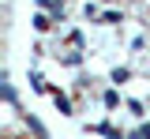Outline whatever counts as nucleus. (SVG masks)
Returning <instances> with one entry per match:
<instances>
[{"mask_svg": "<svg viewBox=\"0 0 150 139\" xmlns=\"http://www.w3.org/2000/svg\"><path fill=\"white\" fill-rule=\"evenodd\" d=\"M53 101H56V109H60V113H64V117H71V101L64 98V94H60V90H53Z\"/></svg>", "mask_w": 150, "mask_h": 139, "instance_id": "nucleus-1", "label": "nucleus"}, {"mask_svg": "<svg viewBox=\"0 0 150 139\" xmlns=\"http://www.w3.org/2000/svg\"><path fill=\"white\" fill-rule=\"evenodd\" d=\"M128 139H146V128H135V132H131Z\"/></svg>", "mask_w": 150, "mask_h": 139, "instance_id": "nucleus-6", "label": "nucleus"}, {"mask_svg": "<svg viewBox=\"0 0 150 139\" xmlns=\"http://www.w3.org/2000/svg\"><path fill=\"white\" fill-rule=\"evenodd\" d=\"M26 124H30V132H34L38 139H49V132H45V124H41L38 117H26Z\"/></svg>", "mask_w": 150, "mask_h": 139, "instance_id": "nucleus-2", "label": "nucleus"}, {"mask_svg": "<svg viewBox=\"0 0 150 139\" xmlns=\"http://www.w3.org/2000/svg\"><path fill=\"white\" fill-rule=\"evenodd\" d=\"M116 101H120V94L116 90H105V109H116Z\"/></svg>", "mask_w": 150, "mask_h": 139, "instance_id": "nucleus-4", "label": "nucleus"}, {"mask_svg": "<svg viewBox=\"0 0 150 139\" xmlns=\"http://www.w3.org/2000/svg\"><path fill=\"white\" fill-rule=\"evenodd\" d=\"M101 23H105V26H112V23H120V15H116V11H105V15H101Z\"/></svg>", "mask_w": 150, "mask_h": 139, "instance_id": "nucleus-5", "label": "nucleus"}, {"mask_svg": "<svg viewBox=\"0 0 150 139\" xmlns=\"http://www.w3.org/2000/svg\"><path fill=\"white\" fill-rule=\"evenodd\" d=\"M0 94H4V101H11V105H15V87L8 83V75L0 79Z\"/></svg>", "mask_w": 150, "mask_h": 139, "instance_id": "nucleus-3", "label": "nucleus"}, {"mask_svg": "<svg viewBox=\"0 0 150 139\" xmlns=\"http://www.w3.org/2000/svg\"><path fill=\"white\" fill-rule=\"evenodd\" d=\"M146 139H150V128H146Z\"/></svg>", "mask_w": 150, "mask_h": 139, "instance_id": "nucleus-8", "label": "nucleus"}, {"mask_svg": "<svg viewBox=\"0 0 150 139\" xmlns=\"http://www.w3.org/2000/svg\"><path fill=\"white\" fill-rule=\"evenodd\" d=\"M38 4H49V0H38Z\"/></svg>", "mask_w": 150, "mask_h": 139, "instance_id": "nucleus-7", "label": "nucleus"}]
</instances>
